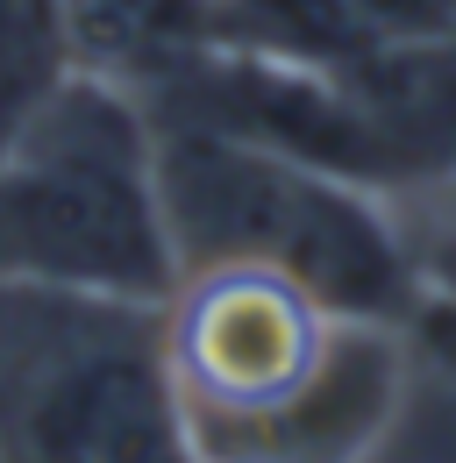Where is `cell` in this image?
Masks as SVG:
<instances>
[{
  "mask_svg": "<svg viewBox=\"0 0 456 463\" xmlns=\"http://www.w3.org/2000/svg\"><path fill=\"white\" fill-rule=\"evenodd\" d=\"M0 286L165 307L178 292L150 108L64 71L0 143Z\"/></svg>",
  "mask_w": 456,
  "mask_h": 463,
  "instance_id": "1",
  "label": "cell"
},
{
  "mask_svg": "<svg viewBox=\"0 0 456 463\" xmlns=\"http://www.w3.org/2000/svg\"><path fill=\"white\" fill-rule=\"evenodd\" d=\"M150 128L178 279L207 264H257L307 286L342 321H385V328L413 321L421 307L413 250L385 193L228 128L171 115H150Z\"/></svg>",
  "mask_w": 456,
  "mask_h": 463,
  "instance_id": "2",
  "label": "cell"
},
{
  "mask_svg": "<svg viewBox=\"0 0 456 463\" xmlns=\"http://www.w3.org/2000/svg\"><path fill=\"white\" fill-rule=\"evenodd\" d=\"M7 463H200L165 364V307L7 286L0 321Z\"/></svg>",
  "mask_w": 456,
  "mask_h": 463,
  "instance_id": "3",
  "label": "cell"
},
{
  "mask_svg": "<svg viewBox=\"0 0 456 463\" xmlns=\"http://www.w3.org/2000/svg\"><path fill=\"white\" fill-rule=\"evenodd\" d=\"M342 314H328L307 286L257 264L185 271L165 299V364L200 435H228L292 406L336 356Z\"/></svg>",
  "mask_w": 456,
  "mask_h": 463,
  "instance_id": "4",
  "label": "cell"
},
{
  "mask_svg": "<svg viewBox=\"0 0 456 463\" xmlns=\"http://www.w3.org/2000/svg\"><path fill=\"white\" fill-rule=\"evenodd\" d=\"M399 371H406V328L385 321H342L328 371L279 406L271 420L200 435V463H364L399 413Z\"/></svg>",
  "mask_w": 456,
  "mask_h": 463,
  "instance_id": "5",
  "label": "cell"
},
{
  "mask_svg": "<svg viewBox=\"0 0 456 463\" xmlns=\"http://www.w3.org/2000/svg\"><path fill=\"white\" fill-rule=\"evenodd\" d=\"M51 14L64 64L128 93L165 86L200 51L235 36V0H51Z\"/></svg>",
  "mask_w": 456,
  "mask_h": 463,
  "instance_id": "6",
  "label": "cell"
},
{
  "mask_svg": "<svg viewBox=\"0 0 456 463\" xmlns=\"http://www.w3.org/2000/svg\"><path fill=\"white\" fill-rule=\"evenodd\" d=\"M64 71L71 64H64V43H57L51 0H0V143Z\"/></svg>",
  "mask_w": 456,
  "mask_h": 463,
  "instance_id": "7",
  "label": "cell"
},
{
  "mask_svg": "<svg viewBox=\"0 0 456 463\" xmlns=\"http://www.w3.org/2000/svg\"><path fill=\"white\" fill-rule=\"evenodd\" d=\"M406 250H413V286L435 307H456V214L428 222V229H406Z\"/></svg>",
  "mask_w": 456,
  "mask_h": 463,
  "instance_id": "8",
  "label": "cell"
},
{
  "mask_svg": "<svg viewBox=\"0 0 456 463\" xmlns=\"http://www.w3.org/2000/svg\"><path fill=\"white\" fill-rule=\"evenodd\" d=\"M406 343H421L442 371L456 378V307H435V299H421L413 307V321H406Z\"/></svg>",
  "mask_w": 456,
  "mask_h": 463,
  "instance_id": "9",
  "label": "cell"
},
{
  "mask_svg": "<svg viewBox=\"0 0 456 463\" xmlns=\"http://www.w3.org/2000/svg\"><path fill=\"white\" fill-rule=\"evenodd\" d=\"M0 463H7V457H0Z\"/></svg>",
  "mask_w": 456,
  "mask_h": 463,
  "instance_id": "10",
  "label": "cell"
}]
</instances>
